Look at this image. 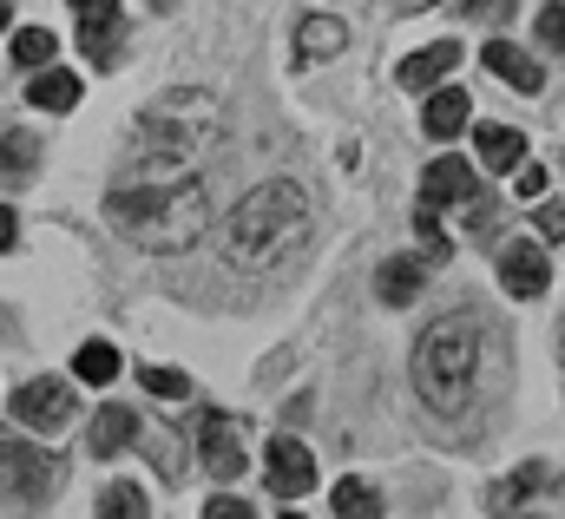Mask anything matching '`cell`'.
<instances>
[{"mask_svg": "<svg viewBox=\"0 0 565 519\" xmlns=\"http://www.w3.org/2000/svg\"><path fill=\"white\" fill-rule=\"evenodd\" d=\"M106 218L139 251H191L211 231V191L198 184V171L171 178V184H113Z\"/></svg>", "mask_w": 565, "mask_h": 519, "instance_id": "6da1fadb", "label": "cell"}, {"mask_svg": "<svg viewBox=\"0 0 565 519\" xmlns=\"http://www.w3.org/2000/svg\"><path fill=\"white\" fill-rule=\"evenodd\" d=\"M211 138H217V106L204 93H164L139 119V138L126 151L119 184H171V178H191V165H198V151Z\"/></svg>", "mask_w": 565, "mask_h": 519, "instance_id": "7a4b0ae2", "label": "cell"}, {"mask_svg": "<svg viewBox=\"0 0 565 519\" xmlns=\"http://www.w3.org/2000/svg\"><path fill=\"white\" fill-rule=\"evenodd\" d=\"M309 224H316L309 198L289 178H270V184H257L224 218V237L217 244H224V257L237 263V269H277V263H289L309 244Z\"/></svg>", "mask_w": 565, "mask_h": 519, "instance_id": "3957f363", "label": "cell"}, {"mask_svg": "<svg viewBox=\"0 0 565 519\" xmlns=\"http://www.w3.org/2000/svg\"><path fill=\"white\" fill-rule=\"evenodd\" d=\"M473 375H480V316L454 309L415 342V389L434 414H460L473 401Z\"/></svg>", "mask_w": 565, "mask_h": 519, "instance_id": "277c9868", "label": "cell"}, {"mask_svg": "<svg viewBox=\"0 0 565 519\" xmlns=\"http://www.w3.org/2000/svg\"><path fill=\"white\" fill-rule=\"evenodd\" d=\"M53 494H60V460L26 441H0V507L40 513L53 507Z\"/></svg>", "mask_w": 565, "mask_h": 519, "instance_id": "5b68a950", "label": "cell"}, {"mask_svg": "<svg viewBox=\"0 0 565 519\" xmlns=\"http://www.w3.org/2000/svg\"><path fill=\"white\" fill-rule=\"evenodd\" d=\"M198 460L211 467V480H237L244 474V427L231 421V414H217V407H204L198 414Z\"/></svg>", "mask_w": 565, "mask_h": 519, "instance_id": "8992f818", "label": "cell"}, {"mask_svg": "<svg viewBox=\"0 0 565 519\" xmlns=\"http://www.w3.org/2000/svg\"><path fill=\"white\" fill-rule=\"evenodd\" d=\"M13 421L20 427H40V434L66 427L73 421V382H20L13 389Z\"/></svg>", "mask_w": 565, "mask_h": 519, "instance_id": "52a82bcc", "label": "cell"}, {"mask_svg": "<svg viewBox=\"0 0 565 519\" xmlns=\"http://www.w3.org/2000/svg\"><path fill=\"white\" fill-rule=\"evenodd\" d=\"M264 467H270V487H277L282 500H302V494L316 487V460H309V447H302L296 434H277V441H270Z\"/></svg>", "mask_w": 565, "mask_h": 519, "instance_id": "ba28073f", "label": "cell"}, {"mask_svg": "<svg viewBox=\"0 0 565 519\" xmlns=\"http://www.w3.org/2000/svg\"><path fill=\"white\" fill-rule=\"evenodd\" d=\"M500 283H507V296H520V303L546 296V289H553L546 251H540V244H507V251H500Z\"/></svg>", "mask_w": 565, "mask_h": 519, "instance_id": "9c48e42d", "label": "cell"}, {"mask_svg": "<svg viewBox=\"0 0 565 519\" xmlns=\"http://www.w3.org/2000/svg\"><path fill=\"white\" fill-rule=\"evenodd\" d=\"M480 191V171L467 165V158H434L422 171V204L427 211H440V204H467Z\"/></svg>", "mask_w": 565, "mask_h": 519, "instance_id": "30bf717a", "label": "cell"}, {"mask_svg": "<svg viewBox=\"0 0 565 519\" xmlns=\"http://www.w3.org/2000/svg\"><path fill=\"white\" fill-rule=\"evenodd\" d=\"M454 66H460V46H454V40H434V46H422V53H408V60H402V86H408V93L440 86Z\"/></svg>", "mask_w": 565, "mask_h": 519, "instance_id": "8fae6325", "label": "cell"}, {"mask_svg": "<svg viewBox=\"0 0 565 519\" xmlns=\"http://www.w3.org/2000/svg\"><path fill=\"white\" fill-rule=\"evenodd\" d=\"M132 441H139V414H132V407H119V401H113V407H99V421H93V454H99V460H113V454H126Z\"/></svg>", "mask_w": 565, "mask_h": 519, "instance_id": "7c38bea8", "label": "cell"}, {"mask_svg": "<svg viewBox=\"0 0 565 519\" xmlns=\"http://www.w3.org/2000/svg\"><path fill=\"white\" fill-rule=\"evenodd\" d=\"M480 60H487V66H493V73H500V80H507L513 93H540V86H546V73H540V66H533V60H526L520 46H507V40H493V46H487Z\"/></svg>", "mask_w": 565, "mask_h": 519, "instance_id": "4fadbf2b", "label": "cell"}, {"mask_svg": "<svg viewBox=\"0 0 565 519\" xmlns=\"http://www.w3.org/2000/svg\"><path fill=\"white\" fill-rule=\"evenodd\" d=\"M473 145H480V165L487 171H520V158H526V138L513 126H480Z\"/></svg>", "mask_w": 565, "mask_h": 519, "instance_id": "5bb4252c", "label": "cell"}, {"mask_svg": "<svg viewBox=\"0 0 565 519\" xmlns=\"http://www.w3.org/2000/svg\"><path fill=\"white\" fill-rule=\"evenodd\" d=\"M26 99H33L40 113H73V106H79V80L60 73V66H40L33 86H26Z\"/></svg>", "mask_w": 565, "mask_h": 519, "instance_id": "9a60e30c", "label": "cell"}, {"mask_svg": "<svg viewBox=\"0 0 565 519\" xmlns=\"http://www.w3.org/2000/svg\"><path fill=\"white\" fill-rule=\"evenodd\" d=\"M422 283H427V263L422 257H388L375 289H382V303H395V309H402V303H415V296H422Z\"/></svg>", "mask_w": 565, "mask_h": 519, "instance_id": "2e32d148", "label": "cell"}, {"mask_svg": "<svg viewBox=\"0 0 565 519\" xmlns=\"http://www.w3.org/2000/svg\"><path fill=\"white\" fill-rule=\"evenodd\" d=\"M342 20H329V13H309L302 27H296V60H329V53H342Z\"/></svg>", "mask_w": 565, "mask_h": 519, "instance_id": "e0dca14e", "label": "cell"}, {"mask_svg": "<svg viewBox=\"0 0 565 519\" xmlns=\"http://www.w3.org/2000/svg\"><path fill=\"white\" fill-rule=\"evenodd\" d=\"M40 165V138L33 131H7L0 138V184H26Z\"/></svg>", "mask_w": 565, "mask_h": 519, "instance_id": "ac0fdd59", "label": "cell"}, {"mask_svg": "<svg viewBox=\"0 0 565 519\" xmlns=\"http://www.w3.org/2000/svg\"><path fill=\"white\" fill-rule=\"evenodd\" d=\"M422 126H427V138H454V131L467 126V93H460V86H440V93L427 99Z\"/></svg>", "mask_w": 565, "mask_h": 519, "instance_id": "d6986e66", "label": "cell"}, {"mask_svg": "<svg viewBox=\"0 0 565 519\" xmlns=\"http://www.w3.org/2000/svg\"><path fill=\"white\" fill-rule=\"evenodd\" d=\"M79 46H86V60H93V66H113V53H119V13H86Z\"/></svg>", "mask_w": 565, "mask_h": 519, "instance_id": "ffe728a7", "label": "cell"}, {"mask_svg": "<svg viewBox=\"0 0 565 519\" xmlns=\"http://www.w3.org/2000/svg\"><path fill=\"white\" fill-rule=\"evenodd\" d=\"M139 434H145V427H139ZM145 454H151V467H158V480H164V487L184 474V441H178V427H151V434H145Z\"/></svg>", "mask_w": 565, "mask_h": 519, "instance_id": "44dd1931", "label": "cell"}, {"mask_svg": "<svg viewBox=\"0 0 565 519\" xmlns=\"http://www.w3.org/2000/svg\"><path fill=\"white\" fill-rule=\"evenodd\" d=\"M73 375H79V382H99V389H106V382L119 375V349H113V342H86V349L73 356Z\"/></svg>", "mask_w": 565, "mask_h": 519, "instance_id": "7402d4cb", "label": "cell"}, {"mask_svg": "<svg viewBox=\"0 0 565 519\" xmlns=\"http://www.w3.org/2000/svg\"><path fill=\"white\" fill-rule=\"evenodd\" d=\"M540 487H546V467H540V460H533V467H520V474H507V480H500V494H493V513H513V507H520V500H533Z\"/></svg>", "mask_w": 565, "mask_h": 519, "instance_id": "603a6c76", "label": "cell"}, {"mask_svg": "<svg viewBox=\"0 0 565 519\" xmlns=\"http://www.w3.org/2000/svg\"><path fill=\"white\" fill-rule=\"evenodd\" d=\"M329 507L342 519H362V513H382V494L369 487V480H335V494H329Z\"/></svg>", "mask_w": 565, "mask_h": 519, "instance_id": "cb8c5ba5", "label": "cell"}, {"mask_svg": "<svg viewBox=\"0 0 565 519\" xmlns=\"http://www.w3.org/2000/svg\"><path fill=\"white\" fill-rule=\"evenodd\" d=\"M53 53H60V46H53L46 27H20V33H13V66H33V73H40V66H53Z\"/></svg>", "mask_w": 565, "mask_h": 519, "instance_id": "d4e9b609", "label": "cell"}, {"mask_svg": "<svg viewBox=\"0 0 565 519\" xmlns=\"http://www.w3.org/2000/svg\"><path fill=\"white\" fill-rule=\"evenodd\" d=\"M145 513H151V500H145L139 487H126V480L99 494V519H145Z\"/></svg>", "mask_w": 565, "mask_h": 519, "instance_id": "484cf974", "label": "cell"}, {"mask_svg": "<svg viewBox=\"0 0 565 519\" xmlns=\"http://www.w3.org/2000/svg\"><path fill=\"white\" fill-rule=\"evenodd\" d=\"M415 244H422V263H447V231L434 224L427 204H422V218H415Z\"/></svg>", "mask_w": 565, "mask_h": 519, "instance_id": "4316f807", "label": "cell"}, {"mask_svg": "<svg viewBox=\"0 0 565 519\" xmlns=\"http://www.w3.org/2000/svg\"><path fill=\"white\" fill-rule=\"evenodd\" d=\"M139 382H145L151 394H164V401H184V394H191V375H184V369H158V362L145 369Z\"/></svg>", "mask_w": 565, "mask_h": 519, "instance_id": "83f0119b", "label": "cell"}, {"mask_svg": "<svg viewBox=\"0 0 565 519\" xmlns=\"http://www.w3.org/2000/svg\"><path fill=\"white\" fill-rule=\"evenodd\" d=\"M540 40L553 46V53H565V7L553 0V7H540Z\"/></svg>", "mask_w": 565, "mask_h": 519, "instance_id": "f1b7e54d", "label": "cell"}, {"mask_svg": "<svg viewBox=\"0 0 565 519\" xmlns=\"http://www.w3.org/2000/svg\"><path fill=\"white\" fill-rule=\"evenodd\" d=\"M513 191H520V198H540V191H546V171H540L533 158H520V178H513Z\"/></svg>", "mask_w": 565, "mask_h": 519, "instance_id": "f546056e", "label": "cell"}, {"mask_svg": "<svg viewBox=\"0 0 565 519\" xmlns=\"http://www.w3.org/2000/svg\"><path fill=\"white\" fill-rule=\"evenodd\" d=\"M460 7H467L473 20H493V27H500V20H513V0H460Z\"/></svg>", "mask_w": 565, "mask_h": 519, "instance_id": "4dcf8cb0", "label": "cell"}, {"mask_svg": "<svg viewBox=\"0 0 565 519\" xmlns=\"http://www.w3.org/2000/svg\"><path fill=\"white\" fill-rule=\"evenodd\" d=\"M533 224H540V237H546V244H559V237H565V211H559V204H540V218H533Z\"/></svg>", "mask_w": 565, "mask_h": 519, "instance_id": "1f68e13d", "label": "cell"}, {"mask_svg": "<svg viewBox=\"0 0 565 519\" xmlns=\"http://www.w3.org/2000/svg\"><path fill=\"white\" fill-rule=\"evenodd\" d=\"M204 519H250V507H244V500H231V494H217V500L204 507Z\"/></svg>", "mask_w": 565, "mask_h": 519, "instance_id": "d6a6232c", "label": "cell"}, {"mask_svg": "<svg viewBox=\"0 0 565 519\" xmlns=\"http://www.w3.org/2000/svg\"><path fill=\"white\" fill-rule=\"evenodd\" d=\"M13 244H20V218L0 204V251H13Z\"/></svg>", "mask_w": 565, "mask_h": 519, "instance_id": "836d02e7", "label": "cell"}, {"mask_svg": "<svg viewBox=\"0 0 565 519\" xmlns=\"http://www.w3.org/2000/svg\"><path fill=\"white\" fill-rule=\"evenodd\" d=\"M73 13H119V0H66Z\"/></svg>", "mask_w": 565, "mask_h": 519, "instance_id": "e575fe53", "label": "cell"}, {"mask_svg": "<svg viewBox=\"0 0 565 519\" xmlns=\"http://www.w3.org/2000/svg\"><path fill=\"white\" fill-rule=\"evenodd\" d=\"M382 7H388V13H427L434 0H382Z\"/></svg>", "mask_w": 565, "mask_h": 519, "instance_id": "d590c367", "label": "cell"}, {"mask_svg": "<svg viewBox=\"0 0 565 519\" xmlns=\"http://www.w3.org/2000/svg\"><path fill=\"white\" fill-rule=\"evenodd\" d=\"M7 20H13V0H0V27H7Z\"/></svg>", "mask_w": 565, "mask_h": 519, "instance_id": "8d00e7d4", "label": "cell"}, {"mask_svg": "<svg viewBox=\"0 0 565 519\" xmlns=\"http://www.w3.org/2000/svg\"><path fill=\"white\" fill-rule=\"evenodd\" d=\"M559 356H565V322H559Z\"/></svg>", "mask_w": 565, "mask_h": 519, "instance_id": "74e56055", "label": "cell"}, {"mask_svg": "<svg viewBox=\"0 0 565 519\" xmlns=\"http://www.w3.org/2000/svg\"><path fill=\"white\" fill-rule=\"evenodd\" d=\"M151 7H171V0H151Z\"/></svg>", "mask_w": 565, "mask_h": 519, "instance_id": "f35d334b", "label": "cell"}]
</instances>
